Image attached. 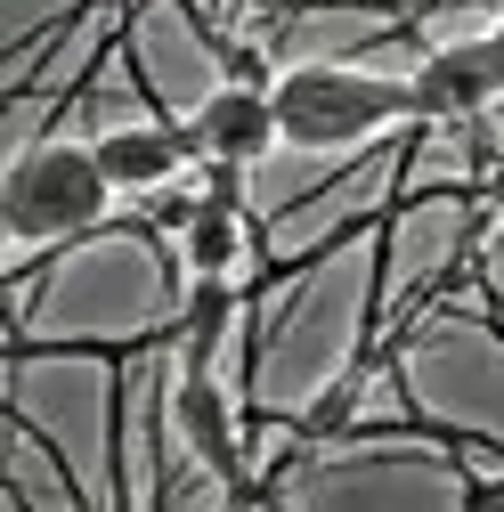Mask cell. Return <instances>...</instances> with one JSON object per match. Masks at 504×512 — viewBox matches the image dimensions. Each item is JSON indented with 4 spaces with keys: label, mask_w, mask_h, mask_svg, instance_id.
<instances>
[{
    "label": "cell",
    "mask_w": 504,
    "mask_h": 512,
    "mask_svg": "<svg viewBox=\"0 0 504 512\" xmlns=\"http://www.w3.org/2000/svg\"><path fill=\"white\" fill-rule=\"evenodd\" d=\"M496 49H504V17H496Z\"/></svg>",
    "instance_id": "cell-12"
},
{
    "label": "cell",
    "mask_w": 504,
    "mask_h": 512,
    "mask_svg": "<svg viewBox=\"0 0 504 512\" xmlns=\"http://www.w3.org/2000/svg\"><path fill=\"white\" fill-rule=\"evenodd\" d=\"M171 423H179L187 447H196V464L220 472V496H228V504H261V496H269V480H252V472H244V447H236V423H228V399H220L212 366H187V358H179Z\"/></svg>",
    "instance_id": "cell-3"
},
{
    "label": "cell",
    "mask_w": 504,
    "mask_h": 512,
    "mask_svg": "<svg viewBox=\"0 0 504 512\" xmlns=\"http://www.w3.org/2000/svg\"><path fill=\"white\" fill-rule=\"evenodd\" d=\"M106 179L122 187V196H155V187L179 179V163L196 155V139H187V122H155V131H98L90 139Z\"/></svg>",
    "instance_id": "cell-6"
},
{
    "label": "cell",
    "mask_w": 504,
    "mask_h": 512,
    "mask_svg": "<svg viewBox=\"0 0 504 512\" xmlns=\"http://www.w3.org/2000/svg\"><path fill=\"white\" fill-rule=\"evenodd\" d=\"M277 131L285 147H350L366 131H383V122L415 114V90L407 82H374V74H350V66H293L277 74Z\"/></svg>",
    "instance_id": "cell-2"
},
{
    "label": "cell",
    "mask_w": 504,
    "mask_h": 512,
    "mask_svg": "<svg viewBox=\"0 0 504 512\" xmlns=\"http://www.w3.org/2000/svg\"><path fill=\"white\" fill-rule=\"evenodd\" d=\"M236 309H244V301H236L228 277H196L187 301H179V326H171V334H179V358H187V366H212V350H220L228 326H236Z\"/></svg>",
    "instance_id": "cell-7"
},
{
    "label": "cell",
    "mask_w": 504,
    "mask_h": 512,
    "mask_svg": "<svg viewBox=\"0 0 504 512\" xmlns=\"http://www.w3.org/2000/svg\"><path fill=\"white\" fill-rule=\"evenodd\" d=\"M464 9H480V17H504V0H464Z\"/></svg>",
    "instance_id": "cell-11"
},
{
    "label": "cell",
    "mask_w": 504,
    "mask_h": 512,
    "mask_svg": "<svg viewBox=\"0 0 504 512\" xmlns=\"http://www.w3.org/2000/svg\"><path fill=\"white\" fill-rule=\"evenodd\" d=\"M179 261L196 269V277H228V269L244 261V220H236V204L204 196V212L179 228Z\"/></svg>",
    "instance_id": "cell-8"
},
{
    "label": "cell",
    "mask_w": 504,
    "mask_h": 512,
    "mask_svg": "<svg viewBox=\"0 0 504 512\" xmlns=\"http://www.w3.org/2000/svg\"><path fill=\"white\" fill-rule=\"evenodd\" d=\"M350 415H358V374H342V382H334V391L309 407L293 431H301V439H334V431H350Z\"/></svg>",
    "instance_id": "cell-9"
},
{
    "label": "cell",
    "mask_w": 504,
    "mask_h": 512,
    "mask_svg": "<svg viewBox=\"0 0 504 512\" xmlns=\"http://www.w3.org/2000/svg\"><path fill=\"white\" fill-rule=\"evenodd\" d=\"M187 139H196L204 163H261L285 131H277V98L269 90H252V82H220L196 122H187Z\"/></svg>",
    "instance_id": "cell-5"
},
{
    "label": "cell",
    "mask_w": 504,
    "mask_h": 512,
    "mask_svg": "<svg viewBox=\"0 0 504 512\" xmlns=\"http://www.w3.org/2000/svg\"><path fill=\"white\" fill-rule=\"evenodd\" d=\"M212 57L228 66V82H252V90H277V82H269V57L252 49V41H212Z\"/></svg>",
    "instance_id": "cell-10"
},
{
    "label": "cell",
    "mask_w": 504,
    "mask_h": 512,
    "mask_svg": "<svg viewBox=\"0 0 504 512\" xmlns=\"http://www.w3.org/2000/svg\"><path fill=\"white\" fill-rule=\"evenodd\" d=\"M415 114H431V122H464V114H480L496 90H504V49H496V33H480V41H439L423 66H415Z\"/></svg>",
    "instance_id": "cell-4"
},
{
    "label": "cell",
    "mask_w": 504,
    "mask_h": 512,
    "mask_svg": "<svg viewBox=\"0 0 504 512\" xmlns=\"http://www.w3.org/2000/svg\"><path fill=\"white\" fill-rule=\"evenodd\" d=\"M122 187L106 179L98 147H74V139H49L33 155H17L9 187H0V220H9L17 244H57V236H90L106 220V204Z\"/></svg>",
    "instance_id": "cell-1"
}]
</instances>
